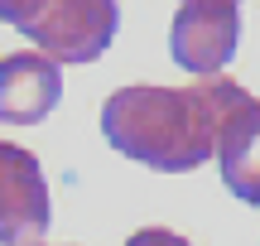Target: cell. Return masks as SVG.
Masks as SVG:
<instances>
[{
    "mask_svg": "<svg viewBox=\"0 0 260 246\" xmlns=\"http://www.w3.org/2000/svg\"><path fill=\"white\" fill-rule=\"evenodd\" d=\"M246 97L232 77H193L188 87H116L102 102V135L125 160L159 174H188L217 155V135Z\"/></svg>",
    "mask_w": 260,
    "mask_h": 246,
    "instance_id": "1",
    "label": "cell"
},
{
    "mask_svg": "<svg viewBox=\"0 0 260 246\" xmlns=\"http://www.w3.org/2000/svg\"><path fill=\"white\" fill-rule=\"evenodd\" d=\"M121 29V5L116 0H48L19 34L34 39V53L48 63H96L111 48Z\"/></svg>",
    "mask_w": 260,
    "mask_h": 246,
    "instance_id": "2",
    "label": "cell"
},
{
    "mask_svg": "<svg viewBox=\"0 0 260 246\" xmlns=\"http://www.w3.org/2000/svg\"><path fill=\"white\" fill-rule=\"evenodd\" d=\"M241 44V5L236 0H188L169 24V53L183 73L217 77Z\"/></svg>",
    "mask_w": 260,
    "mask_h": 246,
    "instance_id": "3",
    "label": "cell"
},
{
    "mask_svg": "<svg viewBox=\"0 0 260 246\" xmlns=\"http://www.w3.org/2000/svg\"><path fill=\"white\" fill-rule=\"evenodd\" d=\"M53 222L44 169L29 150L0 140V241L5 246H39Z\"/></svg>",
    "mask_w": 260,
    "mask_h": 246,
    "instance_id": "4",
    "label": "cell"
},
{
    "mask_svg": "<svg viewBox=\"0 0 260 246\" xmlns=\"http://www.w3.org/2000/svg\"><path fill=\"white\" fill-rule=\"evenodd\" d=\"M63 102V68L44 53H5L0 58V121L39 126Z\"/></svg>",
    "mask_w": 260,
    "mask_h": 246,
    "instance_id": "5",
    "label": "cell"
},
{
    "mask_svg": "<svg viewBox=\"0 0 260 246\" xmlns=\"http://www.w3.org/2000/svg\"><path fill=\"white\" fill-rule=\"evenodd\" d=\"M217 169H222V183L236 193L241 203L260 208V102L251 92L232 106V116L222 121V135H217Z\"/></svg>",
    "mask_w": 260,
    "mask_h": 246,
    "instance_id": "6",
    "label": "cell"
},
{
    "mask_svg": "<svg viewBox=\"0 0 260 246\" xmlns=\"http://www.w3.org/2000/svg\"><path fill=\"white\" fill-rule=\"evenodd\" d=\"M44 5H48V0H0V19H5V24H15V29H24Z\"/></svg>",
    "mask_w": 260,
    "mask_h": 246,
    "instance_id": "7",
    "label": "cell"
},
{
    "mask_svg": "<svg viewBox=\"0 0 260 246\" xmlns=\"http://www.w3.org/2000/svg\"><path fill=\"white\" fill-rule=\"evenodd\" d=\"M125 246H193V241L169 232V227H140L135 237H125Z\"/></svg>",
    "mask_w": 260,
    "mask_h": 246,
    "instance_id": "8",
    "label": "cell"
},
{
    "mask_svg": "<svg viewBox=\"0 0 260 246\" xmlns=\"http://www.w3.org/2000/svg\"><path fill=\"white\" fill-rule=\"evenodd\" d=\"M183 5H188V0H183ZM236 5H241V0H236Z\"/></svg>",
    "mask_w": 260,
    "mask_h": 246,
    "instance_id": "9",
    "label": "cell"
},
{
    "mask_svg": "<svg viewBox=\"0 0 260 246\" xmlns=\"http://www.w3.org/2000/svg\"><path fill=\"white\" fill-rule=\"evenodd\" d=\"M39 246H44V241H39Z\"/></svg>",
    "mask_w": 260,
    "mask_h": 246,
    "instance_id": "10",
    "label": "cell"
}]
</instances>
